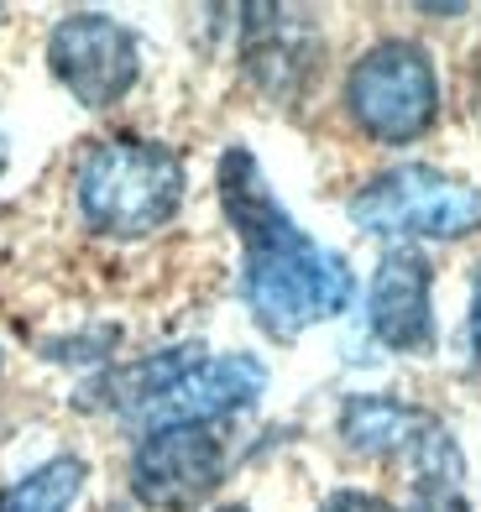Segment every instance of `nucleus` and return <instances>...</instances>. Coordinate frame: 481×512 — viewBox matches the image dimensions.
Instances as JSON below:
<instances>
[{"label":"nucleus","mask_w":481,"mask_h":512,"mask_svg":"<svg viewBox=\"0 0 481 512\" xmlns=\"http://www.w3.org/2000/svg\"><path fill=\"white\" fill-rule=\"evenodd\" d=\"M220 512H251V507H241V502H231V507H220Z\"/></svg>","instance_id":"f3484780"},{"label":"nucleus","mask_w":481,"mask_h":512,"mask_svg":"<svg viewBox=\"0 0 481 512\" xmlns=\"http://www.w3.org/2000/svg\"><path fill=\"white\" fill-rule=\"evenodd\" d=\"M440 424L434 413L414 408V403H398V398H377V392H361V398L340 403L335 429L346 439V450L366 455V460H393V455H414L424 445V434Z\"/></svg>","instance_id":"9b49d317"},{"label":"nucleus","mask_w":481,"mask_h":512,"mask_svg":"<svg viewBox=\"0 0 481 512\" xmlns=\"http://www.w3.org/2000/svg\"><path fill=\"white\" fill-rule=\"evenodd\" d=\"M319 63H325V48H319V27L309 11H293V6L241 11V74L267 100L293 105L304 89H314Z\"/></svg>","instance_id":"0eeeda50"},{"label":"nucleus","mask_w":481,"mask_h":512,"mask_svg":"<svg viewBox=\"0 0 481 512\" xmlns=\"http://www.w3.org/2000/svg\"><path fill=\"white\" fill-rule=\"evenodd\" d=\"M204 356V345H168V351H152V356H142V361H131V366H105L100 377H89L84 387H79V408L84 413H126V418H136L147 403H157L163 392L183 377L189 366H199Z\"/></svg>","instance_id":"9d476101"},{"label":"nucleus","mask_w":481,"mask_h":512,"mask_svg":"<svg viewBox=\"0 0 481 512\" xmlns=\"http://www.w3.org/2000/svg\"><path fill=\"white\" fill-rule=\"evenodd\" d=\"M414 465V492H408V512H471L461 481H466V465L461 450H455V434L445 424H434L424 434V445L408 455Z\"/></svg>","instance_id":"f8f14e48"},{"label":"nucleus","mask_w":481,"mask_h":512,"mask_svg":"<svg viewBox=\"0 0 481 512\" xmlns=\"http://www.w3.org/2000/svg\"><path fill=\"white\" fill-rule=\"evenodd\" d=\"M346 115L382 147H408L440 121V74L429 48L408 37L372 42L346 74Z\"/></svg>","instance_id":"20e7f679"},{"label":"nucleus","mask_w":481,"mask_h":512,"mask_svg":"<svg viewBox=\"0 0 481 512\" xmlns=\"http://www.w3.org/2000/svg\"><path fill=\"white\" fill-rule=\"evenodd\" d=\"M48 68L84 110H110L142 79V42L105 11H68L48 32Z\"/></svg>","instance_id":"39448f33"},{"label":"nucleus","mask_w":481,"mask_h":512,"mask_svg":"<svg viewBox=\"0 0 481 512\" xmlns=\"http://www.w3.org/2000/svg\"><path fill=\"white\" fill-rule=\"evenodd\" d=\"M0 173H6V142H0Z\"/></svg>","instance_id":"a211bd4d"},{"label":"nucleus","mask_w":481,"mask_h":512,"mask_svg":"<svg viewBox=\"0 0 481 512\" xmlns=\"http://www.w3.org/2000/svg\"><path fill=\"white\" fill-rule=\"evenodd\" d=\"M220 209L241 236V298L257 330L272 340H299L304 330L351 309L356 272L340 251L319 246L283 209L246 147H225L215 168Z\"/></svg>","instance_id":"f257e3e1"},{"label":"nucleus","mask_w":481,"mask_h":512,"mask_svg":"<svg viewBox=\"0 0 481 512\" xmlns=\"http://www.w3.org/2000/svg\"><path fill=\"white\" fill-rule=\"evenodd\" d=\"M84 481H89L84 455H53L0 492V512H68L84 497Z\"/></svg>","instance_id":"ddd939ff"},{"label":"nucleus","mask_w":481,"mask_h":512,"mask_svg":"<svg viewBox=\"0 0 481 512\" xmlns=\"http://www.w3.org/2000/svg\"><path fill=\"white\" fill-rule=\"evenodd\" d=\"M189 194L183 157L147 136H100L79 152L74 209L100 241H147L157 236Z\"/></svg>","instance_id":"f03ea898"},{"label":"nucleus","mask_w":481,"mask_h":512,"mask_svg":"<svg viewBox=\"0 0 481 512\" xmlns=\"http://www.w3.org/2000/svg\"><path fill=\"white\" fill-rule=\"evenodd\" d=\"M319 512H398V507L377 492H366V486H340V492L319 502Z\"/></svg>","instance_id":"4468645a"},{"label":"nucleus","mask_w":481,"mask_h":512,"mask_svg":"<svg viewBox=\"0 0 481 512\" xmlns=\"http://www.w3.org/2000/svg\"><path fill=\"white\" fill-rule=\"evenodd\" d=\"M471 121H481V58L471 63Z\"/></svg>","instance_id":"dca6fc26"},{"label":"nucleus","mask_w":481,"mask_h":512,"mask_svg":"<svg viewBox=\"0 0 481 512\" xmlns=\"http://www.w3.org/2000/svg\"><path fill=\"white\" fill-rule=\"evenodd\" d=\"M231 471V450L215 424L147 429L131 450V497L152 512H189Z\"/></svg>","instance_id":"423d86ee"},{"label":"nucleus","mask_w":481,"mask_h":512,"mask_svg":"<svg viewBox=\"0 0 481 512\" xmlns=\"http://www.w3.org/2000/svg\"><path fill=\"white\" fill-rule=\"evenodd\" d=\"M372 340L398 356H419L434 345V267L419 246H393L366 288Z\"/></svg>","instance_id":"6e6552de"},{"label":"nucleus","mask_w":481,"mask_h":512,"mask_svg":"<svg viewBox=\"0 0 481 512\" xmlns=\"http://www.w3.org/2000/svg\"><path fill=\"white\" fill-rule=\"evenodd\" d=\"M346 215L382 241H466L481 230V183L424 162H398L361 183Z\"/></svg>","instance_id":"7ed1b4c3"},{"label":"nucleus","mask_w":481,"mask_h":512,"mask_svg":"<svg viewBox=\"0 0 481 512\" xmlns=\"http://www.w3.org/2000/svg\"><path fill=\"white\" fill-rule=\"evenodd\" d=\"M267 392V366L257 356H204L199 366H189L183 377L163 392L157 403H147L136 413V424L147 429H168V424H215L231 418L241 408H251Z\"/></svg>","instance_id":"1a4fd4ad"},{"label":"nucleus","mask_w":481,"mask_h":512,"mask_svg":"<svg viewBox=\"0 0 481 512\" xmlns=\"http://www.w3.org/2000/svg\"><path fill=\"white\" fill-rule=\"evenodd\" d=\"M466 345H471V361L481 366V267L471 272V309H466Z\"/></svg>","instance_id":"2eb2a0df"},{"label":"nucleus","mask_w":481,"mask_h":512,"mask_svg":"<svg viewBox=\"0 0 481 512\" xmlns=\"http://www.w3.org/2000/svg\"><path fill=\"white\" fill-rule=\"evenodd\" d=\"M0 366H6V356H0Z\"/></svg>","instance_id":"6ab92c4d"}]
</instances>
